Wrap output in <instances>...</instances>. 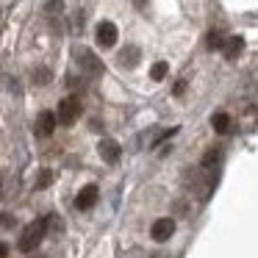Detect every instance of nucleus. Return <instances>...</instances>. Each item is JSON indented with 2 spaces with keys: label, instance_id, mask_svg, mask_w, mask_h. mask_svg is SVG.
Here are the masks:
<instances>
[{
  "label": "nucleus",
  "instance_id": "f257e3e1",
  "mask_svg": "<svg viewBox=\"0 0 258 258\" xmlns=\"http://www.w3.org/2000/svg\"><path fill=\"white\" fill-rule=\"evenodd\" d=\"M47 225H50V217H42V219H36V222H31L28 228L23 230V236H20V244H17V247H20L23 252L36 250V247H39V241L45 239Z\"/></svg>",
  "mask_w": 258,
  "mask_h": 258
},
{
  "label": "nucleus",
  "instance_id": "f03ea898",
  "mask_svg": "<svg viewBox=\"0 0 258 258\" xmlns=\"http://www.w3.org/2000/svg\"><path fill=\"white\" fill-rule=\"evenodd\" d=\"M75 61H78V67L84 70L86 75H92V78H97V75L106 73V67H103V61L95 56V53L89 50V47H78L75 50Z\"/></svg>",
  "mask_w": 258,
  "mask_h": 258
},
{
  "label": "nucleus",
  "instance_id": "7ed1b4c3",
  "mask_svg": "<svg viewBox=\"0 0 258 258\" xmlns=\"http://www.w3.org/2000/svg\"><path fill=\"white\" fill-rule=\"evenodd\" d=\"M78 117H81V100H78V97H64V100L58 103L56 119H58L61 125H73Z\"/></svg>",
  "mask_w": 258,
  "mask_h": 258
},
{
  "label": "nucleus",
  "instance_id": "20e7f679",
  "mask_svg": "<svg viewBox=\"0 0 258 258\" xmlns=\"http://www.w3.org/2000/svg\"><path fill=\"white\" fill-rule=\"evenodd\" d=\"M97 45L100 47H114L117 45V36H119V31H117V25L114 23H108V20H103L100 25H97Z\"/></svg>",
  "mask_w": 258,
  "mask_h": 258
},
{
  "label": "nucleus",
  "instance_id": "39448f33",
  "mask_svg": "<svg viewBox=\"0 0 258 258\" xmlns=\"http://www.w3.org/2000/svg\"><path fill=\"white\" fill-rule=\"evenodd\" d=\"M172 233H175V222H172L169 217L156 219V222H153V228H150V236H153L156 241H167Z\"/></svg>",
  "mask_w": 258,
  "mask_h": 258
},
{
  "label": "nucleus",
  "instance_id": "423d86ee",
  "mask_svg": "<svg viewBox=\"0 0 258 258\" xmlns=\"http://www.w3.org/2000/svg\"><path fill=\"white\" fill-rule=\"evenodd\" d=\"M56 114L53 111H42L39 117H36V136H42V139H47V136H53V131H56Z\"/></svg>",
  "mask_w": 258,
  "mask_h": 258
},
{
  "label": "nucleus",
  "instance_id": "0eeeda50",
  "mask_svg": "<svg viewBox=\"0 0 258 258\" xmlns=\"http://www.w3.org/2000/svg\"><path fill=\"white\" fill-rule=\"evenodd\" d=\"M97 153H100V158L106 164H117L119 156H122V150H119V145L114 139H103L100 145H97Z\"/></svg>",
  "mask_w": 258,
  "mask_h": 258
},
{
  "label": "nucleus",
  "instance_id": "6e6552de",
  "mask_svg": "<svg viewBox=\"0 0 258 258\" xmlns=\"http://www.w3.org/2000/svg\"><path fill=\"white\" fill-rule=\"evenodd\" d=\"M95 203H97V186H84L78 191V197H75V208L78 211H89V208H95Z\"/></svg>",
  "mask_w": 258,
  "mask_h": 258
},
{
  "label": "nucleus",
  "instance_id": "1a4fd4ad",
  "mask_svg": "<svg viewBox=\"0 0 258 258\" xmlns=\"http://www.w3.org/2000/svg\"><path fill=\"white\" fill-rule=\"evenodd\" d=\"M139 58H142V53H139V47H125V50H119V56H117V61H119V67H136L139 64Z\"/></svg>",
  "mask_w": 258,
  "mask_h": 258
},
{
  "label": "nucleus",
  "instance_id": "9d476101",
  "mask_svg": "<svg viewBox=\"0 0 258 258\" xmlns=\"http://www.w3.org/2000/svg\"><path fill=\"white\" fill-rule=\"evenodd\" d=\"M222 50H225V58H236L244 50V39H241V36H230V39L222 42Z\"/></svg>",
  "mask_w": 258,
  "mask_h": 258
},
{
  "label": "nucleus",
  "instance_id": "9b49d317",
  "mask_svg": "<svg viewBox=\"0 0 258 258\" xmlns=\"http://www.w3.org/2000/svg\"><path fill=\"white\" fill-rule=\"evenodd\" d=\"M211 125H214V131H217V134H228L230 125H233V119H230V114L219 111V114H214V117H211Z\"/></svg>",
  "mask_w": 258,
  "mask_h": 258
},
{
  "label": "nucleus",
  "instance_id": "f8f14e48",
  "mask_svg": "<svg viewBox=\"0 0 258 258\" xmlns=\"http://www.w3.org/2000/svg\"><path fill=\"white\" fill-rule=\"evenodd\" d=\"M167 73H169V64L167 61H156V64H153V70H150V78L153 81H164V78H167Z\"/></svg>",
  "mask_w": 258,
  "mask_h": 258
},
{
  "label": "nucleus",
  "instance_id": "ddd939ff",
  "mask_svg": "<svg viewBox=\"0 0 258 258\" xmlns=\"http://www.w3.org/2000/svg\"><path fill=\"white\" fill-rule=\"evenodd\" d=\"M34 84H39V86L50 84V70H45V67L34 70Z\"/></svg>",
  "mask_w": 258,
  "mask_h": 258
},
{
  "label": "nucleus",
  "instance_id": "4468645a",
  "mask_svg": "<svg viewBox=\"0 0 258 258\" xmlns=\"http://www.w3.org/2000/svg\"><path fill=\"white\" fill-rule=\"evenodd\" d=\"M222 42H225L222 36H219L217 31H211V34H208V39H206V45L211 47V50H222Z\"/></svg>",
  "mask_w": 258,
  "mask_h": 258
},
{
  "label": "nucleus",
  "instance_id": "2eb2a0df",
  "mask_svg": "<svg viewBox=\"0 0 258 258\" xmlns=\"http://www.w3.org/2000/svg\"><path fill=\"white\" fill-rule=\"evenodd\" d=\"M217 161H219V150H208L206 156H203V167H206V169H208V167H214Z\"/></svg>",
  "mask_w": 258,
  "mask_h": 258
},
{
  "label": "nucleus",
  "instance_id": "dca6fc26",
  "mask_svg": "<svg viewBox=\"0 0 258 258\" xmlns=\"http://www.w3.org/2000/svg\"><path fill=\"white\" fill-rule=\"evenodd\" d=\"M47 14H61V9H64V0H47Z\"/></svg>",
  "mask_w": 258,
  "mask_h": 258
},
{
  "label": "nucleus",
  "instance_id": "f3484780",
  "mask_svg": "<svg viewBox=\"0 0 258 258\" xmlns=\"http://www.w3.org/2000/svg\"><path fill=\"white\" fill-rule=\"evenodd\" d=\"M50 180H53V172H50V169H45V172L39 175V183H36V186H39V189H45V186L50 183Z\"/></svg>",
  "mask_w": 258,
  "mask_h": 258
},
{
  "label": "nucleus",
  "instance_id": "a211bd4d",
  "mask_svg": "<svg viewBox=\"0 0 258 258\" xmlns=\"http://www.w3.org/2000/svg\"><path fill=\"white\" fill-rule=\"evenodd\" d=\"M0 225H6V228H12V225H14V217H9V214H0Z\"/></svg>",
  "mask_w": 258,
  "mask_h": 258
},
{
  "label": "nucleus",
  "instance_id": "6ab92c4d",
  "mask_svg": "<svg viewBox=\"0 0 258 258\" xmlns=\"http://www.w3.org/2000/svg\"><path fill=\"white\" fill-rule=\"evenodd\" d=\"M186 92V81H178V84H175V95H183Z\"/></svg>",
  "mask_w": 258,
  "mask_h": 258
},
{
  "label": "nucleus",
  "instance_id": "aec40b11",
  "mask_svg": "<svg viewBox=\"0 0 258 258\" xmlns=\"http://www.w3.org/2000/svg\"><path fill=\"white\" fill-rule=\"evenodd\" d=\"M9 255V244H3V241H0V258H6Z\"/></svg>",
  "mask_w": 258,
  "mask_h": 258
},
{
  "label": "nucleus",
  "instance_id": "412c9836",
  "mask_svg": "<svg viewBox=\"0 0 258 258\" xmlns=\"http://www.w3.org/2000/svg\"><path fill=\"white\" fill-rule=\"evenodd\" d=\"M134 6H136V9H145V6H147V0H134Z\"/></svg>",
  "mask_w": 258,
  "mask_h": 258
}]
</instances>
